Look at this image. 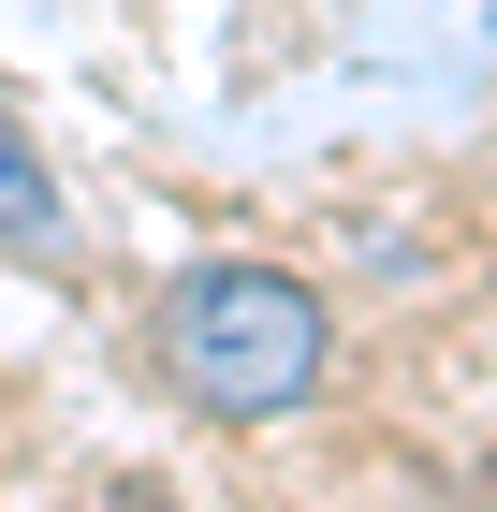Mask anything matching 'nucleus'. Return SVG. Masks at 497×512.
Returning a JSON list of instances; mask_svg holds the SVG:
<instances>
[{"label":"nucleus","instance_id":"2","mask_svg":"<svg viewBox=\"0 0 497 512\" xmlns=\"http://www.w3.org/2000/svg\"><path fill=\"white\" fill-rule=\"evenodd\" d=\"M0 249H15V264H74V220H59V176H44L15 88H0Z\"/></svg>","mask_w":497,"mask_h":512},{"label":"nucleus","instance_id":"1","mask_svg":"<svg viewBox=\"0 0 497 512\" xmlns=\"http://www.w3.org/2000/svg\"><path fill=\"white\" fill-rule=\"evenodd\" d=\"M147 352L176 381V410H205V425H293L337 381V308L264 249H205V264L161 278Z\"/></svg>","mask_w":497,"mask_h":512},{"label":"nucleus","instance_id":"3","mask_svg":"<svg viewBox=\"0 0 497 512\" xmlns=\"http://www.w3.org/2000/svg\"><path fill=\"white\" fill-rule=\"evenodd\" d=\"M117 512H161V498H147V483H117Z\"/></svg>","mask_w":497,"mask_h":512}]
</instances>
